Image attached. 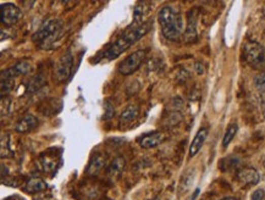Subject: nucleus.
I'll use <instances>...</instances> for the list:
<instances>
[{
	"label": "nucleus",
	"instance_id": "1",
	"mask_svg": "<svg viewBox=\"0 0 265 200\" xmlns=\"http://www.w3.org/2000/svg\"><path fill=\"white\" fill-rule=\"evenodd\" d=\"M152 23L147 22L142 26H134L127 28L123 35L120 36L115 42H113L103 53V59L114 60L119 57L123 51L128 49L131 45L136 44L141 38H143L150 31Z\"/></svg>",
	"mask_w": 265,
	"mask_h": 200
},
{
	"label": "nucleus",
	"instance_id": "2",
	"mask_svg": "<svg viewBox=\"0 0 265 200\" xmlns=\"http://www.w3.org/2000/svg\"><path fill=\"white\" fill-rule=\"evenodd\" d=\"M156 19L161 27L162 35L169 41H177L182 33H185L182 15L179 9L174 8L173 5H165L160 8Z\"/></svg>",
	"mask_w": 265,
	"mask_h": 200
},
{
	"label": "nucleus",
	"instance_id": "3",
	"mask_svg": "<svg viewBox=\"0 0 265 200\" xmlns=\"http://www.w3.org/2000/svg\"><path fill=\"white\" fill-rule=\"evenodd\" d=\"M62 31V22L60 20L50 19L47 20L38 28V31L32 36L33 42L42 48L50 47L55 39H58L60 33Z\"/></svg>",
	"mask_w": 265,
	"mask_h": 200
},
{
	"label": "nucleus",
	"instance_id": "4",
	"mask_svg": "<svg viewBox=\"0 0 265 200\" xmlns=\"http://www.w3.org/2000/svg\"><path fill=\"white\" fill-rule=\"evenodd\" d=\"M243 57L254 69L265 68V49L255 42H249L243 48Z\"/></svg>",
	"mask_w": 265,
	"mask_h": 200
},
{
	"label": "nucleus",
	"instance_id": "5",
	"mask_svg": "<svg viewBox=\"0 0 265 200\" xmlns=\"http://www.w3.org/2000/svg\"><path fill=\"white\" fill-rule=\"evenodd\" d=\"M146 56H147L146 50L141 49V50L134 51V53L129 54L128 56H126L125 59L119 63V68H117V70H119V72L122 76H129L135 74V72L141 68V65L144 62Z\"/></svg>",
	"mask_w": 265,
	"mask_h": 200
},
{
	"label": "nucleus",
	"instance_id": "6",
	"mask_svg": "<svg viewBox=\"0 0 265 200\" xmlns=\"http://www.w3.org/2000/svg\"><path fill=\"white\" fill-rule=\"evenodd\" d=\"M72 69H74V55H72L71 50L69 49L64 55L60 57L58 63L55 65L54 77L58 82H65L71 76Z\"/></svg>",
	"mask_w": 265,
	"mask_h": 200
},
{
	"label": "nucleus",
	"instance_id": "7",
	"mask_svg": "<svg viewBox=\"0 0 265 200\" xmlns=\"http://www.w3.org/2000/svg\"><path fill=\"white\" fill-rule=\"evenodd\" d=\"M0 17H2V23L4 26L16 25L21 19L20 8L13 4V3L3 4L2 9H0Z\"/></svg>",
	"mask_w": 265,
	"mask_h": 200
},
{
	"label": "nucleus",
	"instance_id": "8",
	"mask_svg": "<svg viewBox=\"0 0 265 200\" xmlns=\"http://www.w3.org/2000/svg\"><path fill=\"white\" fill-rule=\"evenodd\" d=\"M152 10V3L138 2L134 9V26L144 25Z\"/></svg>",
	"mask_w": 265,
	"mask_h": 200
},
{
	"label": "nucleus",
	"instance_id": "9",
	"mask_svg": "<svg viewBox=\"0 0 265 200\" xmlns=\"http://www.w3.org/2000/svg\"><path fill=\"white\" fill-rule=\"evenodd\" d=\"M32 70V65L28 60H22V61L17 62L16 65H14L13 68L4 70L2 72V78H15L17 76H22V75H28Z\"/></svg>",
	"mask_w": 265,
	"mask_h": 200
},
{
	"label": "nucleus",
	"instance_id": "10",
	"mask_svg": "<svg viewBox=\"0 0 265 200\" xmlns=\"http://www.w3.org/2000/svg\"><path fill=\"white\" fill-rule=\"evenodd\" d=\"M125 169H126L125 157L117 156L107 166V169H105V175H107V177L110 178V180H116V178H119L120 176L122 175V172L125 171Z\"/></svg>",
	"mask_w": 265,
	"mask_h": 200
},
{
	"label": "nucleus",
	"instance_id": "11",
	"mask_svg": "<svg viewBox=\"0 0 265 200\" xmlns=\"http://www.w3.org/2000/svg\"><path fill=\"white\" fill-rule=\"evenodd\" d=\"M164 133L161 132H153L149 135H144L142 137L137 139V143L140 144L141 148L143 149H152V148L158 147L159 144L162 143L164 141Z\"/></svg>",
	"mask_w": 265,
	"mask_h": 200
},
{
	"label": "nucleus",
	"instance_id": "12",
	"mask_svg": "<svg viewBox=\"0 0 265 200\" xmlns=\"http://www.w3.org/2000/svg\"><path fill=\"white\" fill-rule=\"evenodd\" d=\"M237 178L241 183L247 184V186H255L260 181V175L255 169L245 168L237 172Z\"/></svg>",
	"mask_w": 265,
	"mask_h": 200
},
{
	"label": "nucleus",
	"instance_id": "13",
	"mask_svg": "<svg viewBox=\"0 0 265 200\" xmlns=\"http://www.w3.org/2000/svg\"><path fill=\"white\" fill-rule=\"evenodd\" d=\"M38 126V119L31 114H27L15 125V131L19 133H28Z\"/></svg>",
	"mask_w": 265,
	"mask_h": 200
},
{
	"label": "nucleus",
	"instance_id": "14",
	"mask_svg": "<svg viewBox=\"0 0 265 200\" xmlns=\"http://www.w3.org/2000/svg\"><path fill=\"white\" fill-rule=\"evenodd\" d=\"M208 133H209V131H208V128H206V127H202L200 131L197 132V135L194 136L193 141H192L191 147H189V157H193L200 153L202 147H203L204 143H206Z\"/></svg>",
	"mask_w": 265,
	"mask_h": 200
},
{
	"label": "nucleus",
	"instance_id": "15",
	"mask_svg": "<svg viewBox=\"0 0 265 200\" xmlns=\"http://www.w3.org/2000/svg\"><path fill=\"white\" fill-rule=\"evenodd\" d=\"M138 115H140V108L136 104H129L122 110L121 115H120L119 122L121 126L128 125L132 123L135 120L137 119Z\"/></svg>",
	"mask_w": 265,
	"mask_h": 200
},
{
	"label": "nucleus",
	"instance_id": "16",
	"mask_svg": "<svg viewBox=\"0 0 265 200\" xmlns=\"http://www.w3.org/2000/svg\"><path fill=\"white\" fill-rule=\"evenodd\" d=\"M183 36H185V41L188 42V43L194 42L195 38H197V15H195L194 10L191 11L188 15L187 26H186Z\"/></svg>",
	"mask_w": 265,
	"mask_h": 200
},
{
	"label": "nucleus",
	"instance_id": "17",
	"mask_svg": "<svg viewBox=\"0 0 265 200\" xmlns=\"http://www.w3.org/2000/svg\"><path fill=\"white\" fill-rule=\"evenodd\" d=\"M105 162H107L105 156L102 155V154H94V155L91 157V160H89L88 166H87L86 169L87 175L95 176L102 169L104 168Z\"/></svg>",
	"mask_w": 265,
	"mask_h": 200
},
{
	"label": "nucleus",
	"instance_id": "18",
	"mask_svg": "<svg viewBox=\"0 0 265 200\" xmlns=\"http://www.w3.org/2000/svg\"><path fill=\"white\" fill-rule=\"evenodd\" d=\"M25 192L28 194H36L39 192H43V190L47 189V183L41 178H36L33 177L31 180L27 181L25 188Z\"/></svg>",
	"mask_w": 265,
	"mask_h": 200
},
{
	"label": "nucleus",
	"instance_id": "19",
	"mask_svg": "<svg viewBox=\"0 0 265 200\" xmlns=\"http://www.w3.org/2000/svg\"><path fill=\"white\" fill-rule=\"evenodd\" d=\"M56 165H58V161H56V157L54 156L42 155L38 160V166L41 168L42 171L47 172V174L55 171Z\"/></svg>",
	"mask_w": 265,
	"mask_h": 200
},
{
	"label": "nucleus",
	"instance_id": "20",
	"mask_svg": "<svg viewBox=\"0 0 265 200\" xmlns=\"http://www.w3.org/2000/svg\"><path fill=\"white\" fill-rule=\"evenodd\" d=\"M237 131H239V126H237L236 123H231V125L227 127L226 132H225L224 137H222V143H221L224 149H226L231 142L234 141L235 136L237 135Z\"/></svg>",
	"mask_w": 265,
	"mask_h": 200
},
{
	"label": "nucleus",
	"instance_id": "21",
	"mask_svg": "<svg viewBox=\"0 0 265 200\" xmlns=\"http://www.w3.org/2000/svg\"><path fill=\"white\" fill-rule=\"evenodd\" d=\"M46 83V80H44L43 75H37L36 77L31 78L28 81V84H27V93H35L37 92L39 88H42Z\"/></svg>",
	"mask_w": 265,
	"mask_h": 200
},
{
	"label": "nucleus",
	"instance_id": "22",
	"mask_svg": "<svg viewBox=\"0 0 265 200\" xmlns=\"http://www.w3.org/2000/svg\"><path fill=\"white\" fill-rule=\"evenodd\" d=\"M15 86V80L13 78H2V98H5V95H8L11 90L14 89Z\"/></svg>",
	"mask_w": 265,
	"mask_h": 200
},
{
	"label": "nucleus",
	"instance_id": "23",
	"mask_svg": "<svg viewBox=\"0 0 265 200\" xmlns=\"http://www.w3.org/2000/svg\"><path fill=\"white\" fill-rule=\"evenodd\" d=\"M182 116L180 111H171L170 115L168 116V125L169 126H176L181 122Z\"/></svg>",
	"mask_w": 265,
	"mask_h": 200
},
{
	"label": "nucleus",
	"instance_id": "24",
	"mask_svg": "<svg viewBox=\"0 0 265 200\" xmlns=\"http://www.w3.org/2000/svg\"><path fill=\"white\" fill-rule=\"evenodd\" d=\"M254 86L260 93H265V72H261L254 78Z\"/></svg>",
	"mask_w": 265,
	"mask_h": 200
},
{
	"label": "nucleus",
	"instance_id": "25",
	"mask_svg": "<svg viewBox=\"0 0 265 200\" xmlns=\"http://www.w3.org/2000/svg\"><path fill=\"white\" fill-rule=\"evenodd\" d=\"M105 114H104V119L105 120H109L111 117L114 116V113H115V110H114V107L110 104L109 102H105Z\"/></svg>",
	"mask_w": 265,
	"mask_h": 200
},
{
	"label": "nucleus",
	"instance_id": "26",
	"mask_svg": "<svg viewBox=\"0 0 265 200\" xmlns=\"http://www.w3.org/2000/svg\"><path fill=\"white\" fill-rule=\"evenodd\" d=\"M251 200H265V190L261 188L254 190L251 195Z\"/></svg>",
	"mask_w": 265,
	"mask_h": 200
},
{
	"label": "nucleus",
	"instance_id": "27",
	"mask_svg": "<svg viewBox=\"0 0 265 200\" xmlns=\"http://www.w3.org/2000/svg\"><path fill=\"white\" fill-rule=\"evenodd\" d=\"M4 200H26V199L22 198L21 195H13V196H9V198L4 199Z\"/></svg>",
	"mask_w": 265,
	"mask_h": 200
},
{
	"label": "nucleus",
	"instance_id": "28",
	"mask_svg": "<svg viewBox=\"0 0 265 200\" xmlns=\"http://www.w3.org/2000/svg\"><path fill=\"white\" fill-rule=\"evenodd\" d=\"M220 200H236V199L233 198V196H228V198H224V199H220Z\"/></svg>",
	"mask_w": 265,
	"mask_h": 200
},
{
	"label": "nucleus",
	"instance_id": "29",
	"mask_svg": "<svg viewBox=\"0 0 265 200\" xmlns=\"http://www.w3.org/2000/svg\"><path fill=\"white\" fill-rule=\"evenodd\" d=\"M150 200H160L159 198H154V199H150Z\"/></svg>",
	"mask_w": 265,
	"mask_h": 200
},
{
	"label": "nucleus",
	"instance_id": "30",
	"mask_svg": "<svg viewBox=\"0 0 265 200\" xmlns=\"http://www.w3.org/2000/svg\"><path fill=\"white\" fill-rule=\"evenodd\" d=\"M264 168H265V160H264Z\"/></svg>",
	"mask_w": 265,
	"mask_h": 200
}]
</instances>
